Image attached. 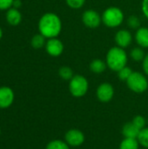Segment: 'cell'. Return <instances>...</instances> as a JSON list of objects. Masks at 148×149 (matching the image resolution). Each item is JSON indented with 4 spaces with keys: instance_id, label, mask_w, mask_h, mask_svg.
<instances>
[{
    "instance_id": "cell-1",
    "label": "cell",
    "mask_w": 148,
    "mask_h": 149,
    "mask_svg": "<svg viewBox=\"0 0 148 149\" xmlns=\"http://www.w3.org/2000/svg\"><path fill=\"white\" fill-rule=\"evenodd\" d=\"M38 30L39 33L48 39L58 38L62 31V21L57 14L47 12L40 17Z\"/></svg>"
},
{
    "instance_id": "cell-2",
    "label": "cell",
    "mask_w": 148,
    "mask_h": 149,
    "mask_svg": "<svg viewBox=\"0 0 148 149\" xmlns=\"http://www.w3.org/2000/svg\"><path fill=\"white\" fill-rule=\"evenodd\" d=\"M127 60L128 56L125 49L117 45L110 48L106 56L107 67L116 72L127 65Z\"/></svg>"
},
{
    "instance_id": "cell-3",
    "label": "cell",
    "mask_w": 148,
    "mask_h": 149,
    "mask_svg": "<svg viewBox=\"0 0 148 149\" xmlns=\"http://www.w3.org/2000/svg\"><path fill=\"white\" fill-rule=\"evenodd\" d=\"M102 23L108 28H116L122 24L125 19L124 12L117 6H110L106 9L102 15Z\"/></svg>"
},
{
    "instance_id": "cell-4",
    "label": "cell",
    "mask_w": 148,
    "mask_h": 149,
    "mask_svg": "<svg viewBox=\"0 0 148 149\" xmlns=\"http://www.w3.org/2000/svg\"><path fill=\"white\" fill-rule=\"evenodd\" d=\"M88 80L83 75H74L69 81V91L71 94L75 98H81L85 96L88 91Z\"/></svg>"
},
{
    "instance_id": "cell-5",
    "label": "cell",
    "mask_w": 148,
    "mask_h": 149,
    "mask_svg": "<svg viewBox=\"0 0 148 149\" xmlns=\"http://www.w3.org/2000/svg\"><path fill=\"white\" fill-rule=\"evenodd\" d=\"M126 85L131 91L136 93H142L147 90L148 80L141 72H133L126 80Z\"/></svg>"
},
{
    "instance_id": "cell-6",
    "label": "cell",
    "mask_w": 148,
    "mask_h": 149,
    "mask_svg": "<svg viewBox=\"0 0 148 149\" xmlns=\"http://www.w3.org/2000/svg\"><path fill=\"white\" fill-rule=\"evenodd\" d=\"M82 22L86 27L96 29L102 23V18L98 11L94 10H86L82 14Z\"/></svg>"
},
{
    "instance_id": "cell-7",
    "label": "cell",
    "mask_w": 148,
    "mask_h": 149,
    "mask_svg": "<svg viewBox=\"0 0 148 149\" xmlns=\"http://www.w3.org/2000/svg\"><path fill=\"white\" fill-rule=\"evenodd\" d=\"M96 95L99 101L103 103H107L113 98L114 88L110 83H102L97 88Z\"/></svg>"
},
{
    "instance_id": "cell-8",
    "label": "cell",
    "mask_w": 148,
    "mask_h": 149,
    "mask_svg": "<svg viewBox=\"0 0 148 149\" xmlns=\"http://www.w3.org/2000/svg\"><path fill=\"white\" fill-rule=\"evenodd\" d=\"M64 44L58 38H49L45 44V51L51 57H59L64 52Z\"/></svg>"
},
{
    "instance_id": "cell-9",
    "label": "cell",
    "mask_w": 148,
    "mask_h": 149,
    "mask_svg": "<svg viewBox=\"0 0 148 149\" xmlns=\"http://www.w3.org/2000/svg\"><path fill=\"white\" fill-rule=\"evenodd\" d=\"M65 139L70 147H79L85 141V135L79 129H71L65 134Z\"/></svg>"
},
{
    "instance_id": "cell-10",
    "label": "cell",
    "mask_w": 148,
    "mask_h": 149,
    "mask_svg": "<svg viewBox=\"0 0 148 149\" xmlns=\"http://www.w3.org/2000/svg\"><path fill=\"white\" fill-rule=\"evenodd\" d=\"M114 40H115L117 46L125 49L128 47L129 45H131L133 42V35L128 30L121 29L116 32Z\"/></svg>"
},
{
    "instance_id": "cell-11",
    "label": "cell",
    "mask_w": 148,
    "mask_h": 149,
    "mask_svg": "<svg viewBox=\"0 0 148 149\" xmlns=\"http://www.w3.org/2000/svg\"><path fill=\"white\" fill-rule=\"evenodd\" d=\"M14 100V93L8 86L0 87V108L9 107Z\"/></svg>"
},
{
    "instance_id": "cell-12",
    "label": "cell",
    "mask_w": 148,
    "mask_h": 149,
    "mask_svg": "<svg viewBox=\"0 0 148 149\" xmlns=\"http://www.w3.org/2000/svg\"><path fill=\"white\" fill-rule=\"evenodd\" d=\"M137 45L141 48H148V28L140 27L134 35Z\"/></svg>"
},
{
    "instance_id": "cell-13",
    "label": "cell",
    "mask_w": 148,
    "mask_h": 149,
    "mask_svg": "<svg viewBox=\"0 0 148 149\" xmlns=\"http://www.w3.org/2000/svg\"><path fill=\"white\" fill-rule=\"evenodd\" d=\"M6 20L10 25H17L22 20V15L18 9L10 8L6 13Z\"/></svg>"
},
{
    "instance_id": "cell-14",
    "label": "cell",
    "mask_w": 148,
    "mask_h": 149,
    "mask_svg": "<svg viewBox=\"0 0 148 149\" xmlns=\"http://www.w3.org/2000/svg\"><path fill=\"white\" fill-rule=\"evenodd\" d=\"M140 132V130L133 122H129V123L125 124L123 128H122V134L124 135L125 138L137 139Z\"/></svg>"
},
{
    "instance_id": "cell-15",
    "label": "cell",
    "mask_w": 148,
    "mask_h": 149,
    "mask_svg": "<svg viewBox=\"0 0 148 149\" xmlns=\"http://www.w3.org/2000/svg\"><path fill=\"white\" fill-rule=\"evenodd\" d=\"M90 70L91 72H92L93 73L96 74H100L102 72H104L107 67L106 62L104 61L103 59L100 58H95L93 59L91 63H90Z\"/></svg>"
},
{
    "instance_id": "cell-16",
    "label": "cell",
    "mask_w": 148,
    "mask_h": 149,
    "mask_svg": "<svg viewBox=\"0 0 148 149\" xmlns=\"http://www.w3.org/2000/svg\"><path fill=\"white\" fill-rule=\"evenodd\" d=\"M139 146L140 143L137 139L125 138L120 145V149H139Z\"/></svg>"
},
{
    "instance_id": "cell-17",
    "label": "cell",
    "mask_w": 148,
    "mask_h": 149,
    "mask_svg": "<svg viewBox=\"0 0 148 149\" xmlns=\"http://www.w3.org/2000/svg\"><path fill=\"white\" fill-rule=\"evenodd\" d=\"M45 37H44L42 34L38 33L36 34L32 37L31 40V45L34 49H41L42 47L45 46L46 41H45Z\"/></svg>"
},
{
    "instance_id": "cell-18",
    "label": "cell",
    "mask_w": 148,
    "mask_h": 149,
    "mask_svg": "<svg viewBox=\"0 0 148 149\" xmlns=\"http://www.w3.org/2000/svg\"><path fill=\"white\" fill-rule=\"evenodd\" d=\"M145 56H146V53H145L143 48H141L140 46L132 49L130 52V57L132 58V59H133L134 61H137V62L143 61Z\"/></svg>"
},
{
    "instance_id": "cell-19",
    "label": "cell",
    "mask_w": 148,
    "mask_h": 149,
    "mask_svg": "<svg viewBox=\"0 0 148 149\" xmlns=\"http://www.w3.org/2000/svg\"><path fill=\"white\" fill-rule=\"evenodd\" d=\"M58 75L62 79L69 80V81L74 76L72 69L69 66H61L58 70Z\"/></svg>"
},
{
    "instance_id": "cell-20",
    "label": "cell",
    "mask_w": 148,
    "mask_h": 149,
    "mask_svg": "<svg viewBox=\"0 0 148 149\" xmlns=\"http://www.w3.org/2000/svg\"><path fill=\"white\" fill-rule=\"evenodd\" d=\"M46 149H70V146L61 140H54L47 144Z\"/></svg>"
},
{
    "instance_id": "cell-21",
    "label": "cell",
    "mask_w": 148,
    "mask_h": 149,
    "mask_svg": "<svg viewBox=\"0 0 148 149\" xmlns=\"http://www.w3.org/2000/svg\"><path fill=\"white\" fill-rule=\"evenodd\" d=\"M137 140L141 146L148 148V127H145L140 130Z\"/></svg>"
},
{
    "instance_id": "cell-22",
    "label": "cell",
    "mask_w": 148,
    "mask_h": 149,
    "mask_svg": "<svg viewBox=\"0 0 148 149\" xmlns=\"http://www.w3.org/2000/svg\"><path fill=\"white\" fill-rule=\"evenodd\" d=\"M133 70L129 67V66H125V67H123L122 69H120L117 73H118V78L120 79V80H122V81H126L128 79H129V77L132 75V73H133Z\"/></svg>"
},
{
    "instance_id": "cell-23",
    "label": "cell",
    "mask_w": 148,
    "mask_h": 149,
    "mask_svg": "<svg viewBox=\"0 0 148 149\" xmlns=\"http://www.w3.org/2000/svg\"><path fill=\"white\" fill-rule=\"evenodd\" d=\"M127 24L131 29H133V30H138L140 27H141L140 26V20L135 15H132L127 18Z\"/></svg>"
},
{
    "instance_id": "cell-24",
    "label": "cell",
    "mask_w": 148,
    "mask_h": 149,
    "mask_svg": "<svg viewBox=\"0 0 148 149\" xmlns=\"http://www.w3.org/2000/svg\"><path fill=\"white\" fill-rule=\"evenodd\" d=\"M65 2L68 7L73 10L81 9L85 3V0H65Z\"/></svg>"
},
{
    "instance_id": "cell-25",
    "label": "cell",
    "mask_w": 148,
    "mask_h": 149,
    "mask_svg": "<svg viewBox=\"0 0 148 149\" xmlns=\"http://www.w3.org/2000/svg\"><path fill=\"white\" fill-rule=\"evenodd\" d=\"M140 130H141V129H143V128H145L146 127V120H145V118L143 117V116H140V115H138V116H136L133 120V121H132Z\"/></svg>"
},
{
    "instance_id": "cell-26",
    "label": "cell",
    "mask_w": 148,
    "mask_h": 149,
    "mask_svg": "<svg viewBox=\"0 0 148 149\" xmlns=\"http://www.w3.org/2000/svg\"><path fill=\"white\" fill-rule=\"evenodd\" d=\"M14 0H0V10H9L11 8Z\"/></svg>"
},
{
    "instance_id": "cell-27",
    "label": "cell",
    "mask_w": 148,
    "mask_h": 149,
    "mask_svg": "<svg viewBox=\"0 0 148 149\" xmlns=\"http://www.w3.org/2000/svg\"><path fill=\"white\" fill-rule=\"evenodd\" d=\"M141 10H142L144 16L148 19V0H142Z\"/></svg>"
},
{
    "instance_id": "cell-28",
    "label": "cell",
    "mask_w": 148,
    "mask_h": 149,
    "mask_svg": "<svg viewBox=\"0 0 148 149\" xmlns=\"http://www.w3.org/2000/svg\"><path fill=\"white\" fill-rule=\"evenodd\" d=\"M142 68H143V71L145 72L146 75L148 76V53L146 54L143 61H142Z\"/></svg>"
},
{
    "instance_id": "cell-29",
    "label": "cell",
    "mask_w": 148,
    "mask_h": 149,
    "mask_svg": "<svg viewBox=\"0 0 148 149\" xmlns=\"http://www.w3.org/2000/svg\"><path fill=\"white\" fill-rule=\"evenodd\" d=\"M22 6V2L21 0H14L13 3H12V7L15 9H18Z\"/></svg>"
},
{
    "instance_id": "cell-30",
    "label": "cell",
    "mask_w": 148,
    "mask_h": 149,
    "mask_svg": "<svg viewBox=\"0 0 148 149\" xmlns=\"http://www.w3.org/2000/svg\"><path fill=\"white\" fill-rule=\"evenodd\" d=\"M2 36H3V31H2V29L0 27V39L2 38Z\"/></svg>"
},
{
    "instance_id": "cell-31",
    "label": "cell",
    "mask_w": 148,
    "mask_h": 149,
    "mask_svg": "<svg viewBox=\"0 0 148 149\" xmlns=\"http://www.w3.org/2000/svg\"><path fill=\"white\" fill-rule=\"evenodd\" d=\"M0 134H1V130H0Z\"/></svg>"
}]
</instances>
